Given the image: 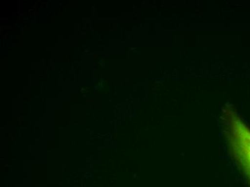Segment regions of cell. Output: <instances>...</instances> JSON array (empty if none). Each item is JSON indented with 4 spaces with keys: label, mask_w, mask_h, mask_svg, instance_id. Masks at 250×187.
<instances>
[{
    "label": "cell",
    "mask_w": 250,
    "mask_h": 187,
    "mask_svg": "<svg viewBox=\"0 0 250 187\" xmlns=\"http://www.w3.org/2000/svg\"><path fill=\"white\" fill-rule=\"evenodd\" d=\"M229 143L238 164L250 182V129L231 115L227 122Z\"/></svg>",
    "instance_id": "cell-1"
}]
</instances>
